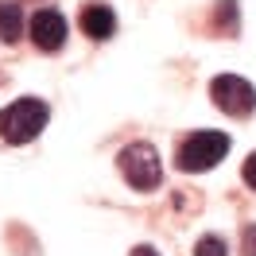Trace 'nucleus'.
<instances>
[{
    "mask_svg": "<svg viewBox=\"0 0 256 256\" xmlns=\"http://www.w3.org/2000/svg\"><path fill=\"white\" fill-rule=\"evenodd\" d=\"M47 101H39V97H20L12 105H4L0 109V140L4 144H32L35 136L47 128Z\"/></svg>",
    "mask_w": 256,
    "mask_h": 256,
    "instance_id": "obj_1",
    "label": "nucleus"
},
{
    "mask_svg": "<svg viewBox=\"0 0 256 256\" xmlns=\"http://www.w3.org/2000/svg\"><path fill=\"white\" fill-rule=\"evenodd\" d=\"M128 256H160V252H156L152 244H136V248H132V252H128Z\"/></svg>",
    "mask_w": 256,
    "mask_h": 256,
    "instance_id": "obj_12",
    "label": "nucleus"
},
{
    "mask_svg": "<svg viewBox=\"0 0 256 256\" xmlns=\"http://www.w3.org/2000/svg\"><path fill=\"white\" fill-rule=\"evenodd\" d=\"M20 35H24V8L16 0H0V39L16 43Z\"/></svg>",
    "mask_w": 256,
    "mask_h": 256,
    "instance_id": "obj_7",
    "label": "nucleus"
},
{
    "mask_svg": "<svg viewBox=\"0 0 256 256\" xmlns=\"http://www.w3.org/2000/svg\"><path fill=\"white\" fill-rule=\"evenodd\" d=\"M244 182H248V186L256 190V152L248 156V160H244Z\"/></svg>",
    "mask_w": 256,
    "mask_h": 256,
    "instance_id": "obj_11",
    "label": "nucleus"
},
{
    "mask_svg": "<svg viewBox=\"0 0 256 256\" xmlns=\"http://www.w3.org/2000/svg\"><path fill=\"white\" fill-rule=\"evenodd\" d=\"M240 244H244V256H256V225H244V237H240Z\"/></svg>",
    "mask_w": 256,
    "mask_h": 256,
    "instance_id": "obj_10",
    "label": "nucleus"
},
{
    "mask_svg": "<svg viewBox=\"0 0 256 256\" xmlns=\"http://www.w3.org/2000/svg\"><path fill=\"white\" fill-rule=\"evenodd\" d=\"M116 167H120V175L128 178V186H136V190H156V186H160V178H163L160 156H156V148L144 144V140L120 148Z\"/></svg>",
    "mask_w": 256,
    "mask_h": 256,
    "instance_id": "obj_3",
    "label": "nucleus"
},
{
    "mask_svg": "<svg viewBox=\"0 0 256 256\" xmlns=\"http://www.w3.org/2000/svg\"><path fill=\"white\" fill-rule=\"evenodd\" d=\"M210 97H214V105L229 116H248L256 109V90L252 82L237 78V74H218V78L210 82Z\"/></svg>",
    "mask_w": 256,
    "mask_h": 256,
    "instance_id": "obj_4",
    "label": "nucleus"
},
{
    "mask_svg": "<svg viewBox=\"0 0 256 256\" xmlns=\"http://www.w3.org/2000/svg\"><path fill=\"white\" fill-rule=\"evenodd\" d=\"M32 43L39 50H62L66 43V20L58 8H39L32 16Z\"/></svg>",
    "mask_w": 256,
    "mask_h": 256,
    "instance_id": "obj_5",
    "label": "nucleus"
},
{
    "mask_svg": "<svg viewBox=\"0 0 256 256\" xmlns=\"http://www.w3.org/2000/svg\"><path fill=\"white\" fill-rule=\"evenodd\" d=\"M225 152H229V136L225 132H190L175 152V167L178 171H186V175H198V171H210V167H218L225 160Z\"/></svg>",
    "mask_w": 256,
    "mask_h": 256,
    "instance_id": "obj_2",
    "label": "nucleus"
},
{
    "mask_svg": "<svg viewBox=\"0 0 256 256\" xmlns=\"http://www.w3.org/2000/svg\"><path fill=\"white\" fill-rule=\"evenodd\" d=\"M218 32L222 35H237V24H240V12H237V0H218Z\"/></svg>",
    "mask_w": 256,
    "mask_h": 256,
    "instance_id": "obj_8",
    "label": "nucleus"
},
{
    "mask_svg": "<svg viewBox=\"0 0 256 256\" xmlns=\"http://www.w3.org/2000/svg\"><path fill=\"white\" fill-rule=\"evenodd\" d=\"M82 32L90 35V39H109V35L116 32L112 8H109V4H101V0L86 4V8H82Z\"/></svg>",
    "mask_w": 256,
    "mask_h": 256,
    "instance_id": "obj_6",
    "label": "nucleus"
},
{
    "mask_svg": "<svg viewBox=\"0 0 256 256\" xmlns=\"http://www.w3.org/2000/svg\"><path fill=\"white\" fill-rule=\"evenodd\" d=\"M194 256H229V248H225L222 237H202L194 244Z\"/></svg>",
    "mask_w": 256,
    "mask_h": 256,
    "instance_id": "obj_9",
    "label": "nucleus"
}]
</instances>
